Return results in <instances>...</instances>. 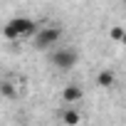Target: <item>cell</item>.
<instances>
[{
    "label": "cell",
    "mask_w": 126,
    "mask_h": 126,
    "mask_svg": "<svg viewBox=\"0 0 126 126\" xmlns=\"http://www.w3.org/2000/svg\"><path fill=\"white\" fill-rule=\"evenodd\" d=\"M59 37H62L59 27H37V32L30 37V42H32V47L37 52H52L57 47Z\"/></svg>",
    "instance_id": "3957f363"
},
{
    "label": "cell",
    "mask_w": 126,
    "mask_h": 126,
    "mask_svg": "<svg viewBox=\"0 0 126 126\" xmlns=\"http://www.w3.org/2000/svg\"><path fill=\"white\" fill-rule=\"evenodd\" d=\"M114 82H116V77H114V72H109V69H104V72L99 74V87H114Z\"/></svg>",
    "instance_id": "5b68a950"
},
{
    "label": "cell",
    "mask_w": 126,
    "mask_h": 126,
    "mask_svg": "<svg viewBox=\"0 0 126 126\" xmlns=\"http://www.w3.org/2000/svg\"><path fill=\"white\" fill-rule=\"evenodd\" d=\"M3 94H5V96H13L15 92H13V87H10V84H3Z\"/></svg>",
    "instance_id": "52a82bcc"
},
{
    "label": "cell",
    "mask_w": 126,
    "mask_h": 126,
    "mask_svg": "<svg viewBox=\"0 0 126 126\" xmlns=\"http://www.w3.org/2000/svg\"><path fill=\"white\" fill-rule=\"evenodd\" d=\"M64 121H67L69 126H74V124L79 121V114H77L74 109H67V111H64Z\"/></svg>",
    "instance_id": "8992f818"
},
{
    "label": "cell",
    "mask_w": 126,
    "mask_h": 126,
    "mask_svg": "<svg viewBox=\"0 0 126 126\" xmlns=\"http://www.w3.org/2000/svg\"><path fill=\"white\" fill-rule=\"evenodd\" d=\"M47 59H49V64L59 72H69L77 67V62H79V52L74 47H54L52 52H47Z\"/></svg>",
    "instance_id": "7a4b0ae2"
},
{
    "label": "cell",
    "mask_w": 126,
    "mask_h": 126,
    "mask_svg": "<svg viewBox=\"0 0 126 126\" xmlns=\"http://www.w3.org/2000/svg\"><path fill=\"white\" fill-rule=\"evenodd\" d=\"M79 99H82V89H79V87L72 84V87L64 89V101H79Z\"/></svg>",
    "instance_id": "277c9868"
},
{
    "label": "cell",
    "mask_w": 126,
    "mask_h": 126,
    "mask_svg": "<svg viewBox=\"0 0 126 126\" xmlns=\"http://www.w3.org/2000/svg\"><path fill=\"white\" fill-rule=\"evenodd\" d=\"M35 32H37V22L30 20V17H25V15L10 17L5 22V27H3V35L8 40H25V37H32Z\"/></svg>",
    "instance_id": "6da1fadb"
}]
</instances>
